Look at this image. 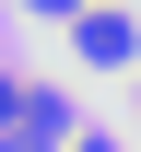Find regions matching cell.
<instances>
[{
  "label": "cell",
  "mask_w": 141,
  "mask_h": 152,
  "mask_svg": "<svg viewBox=\"0 0 141 152\" xmlns=\"http://www.w3.org/2000/svg\"><path fill=\"white\" fill-rule=\"evenodd\" d=\"M71 58H82V70H118V58H141V23L118 12V0H94V12L71 23Z\"/></svg>",
  "instance_id": "1"
},
{
  "label": "cell",
  "mask_w": 141,
  "mask_h": 152,
  "mask_svg": "<svg viewBox=\"0 0 141 152\" xmlns=\"http://www.w3.org/2000/svg\"><path fill=\"white\" fill-rule=\"evenodd\" d=\"M59 129H71V105L47 94V82H12V152H47Z\"/></svg>",
  "instance_id": "2"
},
{
  "label": "cell",
  "mask_w": 141,
  "mask_h": 152,
  "mask_svg": "<svg viewBox=\"0 0 141 152\" xmlns=\"http://www.w3.org/2000/svg\"><path fill=\"white\" fill-rule=\"evenodd\" d=\"M24 12H71V23H82V12H94V0H24Z\"/></svg>",
  "instance_id": "3"
},
{
  "label": "cell",
  "mask_w": 141,
  "mask_h": 152,
  "mask_svg": "<svg viewBox=\"0 0 141 152\" xmlns=\"http://www.w3.org/2000/svg\"><path fill=\"white\" fill-rule=\"evenodd\" d=\"M71 152H118V140H71Z\"/></svg>",
  "instance_id": "4"
}]
</instances>
